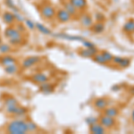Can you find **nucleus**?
<instances>
[{
    "instance_id": "f257e3e1",
    "label": "nucleus",
    "mask_w": 134,
    "mask_h": 134,
    "mask_svg": "<svg viewBox=\"0 0 134 134\" xmlns=\"http://www.w3.org/2000/svg\"><path fill=\"white\" fill-rule=\"evenodd\" d=\"M7 131L11 134H24L28 131L27 122L21 120L13 121L8 125Z\"/></svg>"
},
{
    "instance_id": "f03ea898",
    "label": "nucleus",
    "mask_w": 134,
    "mask_h": 134,
    "mask_svg": "<svg viewBox=\"0 0 134 134\" xmlns=\"http://www.w3.org/2000/svg\"><path fill=\"white\" fill-rule=\"evenodd\" d=\"M100 124L105 127V129L107 128H113L115 124V120L113 117H110V116L107 115H104L100 118Z\"/></svg>"
},
{
    "instance_id": "7ed1b4c3",
    "label": "nucleus",
    "mask_w": 134,
    "mask_h": 134,
    "mask_svg": "<svg viewBox=\"0 0 134 134\" xmlns=\"http://www.w3.org/2000/svg\"><path fill=\"white\" fill-rule=\"evenodd\" d=\"M42 15L47 19H51L55 15V10L51 5H45L41 9Z\"/></svg>"
},
{
    "instance_id": "20e7f679",
    "label": "nucleus",
    "mask_w": 134,
    "mask_h": 134,
    "mask_svg": "<svg viewBox=\"0 0 134 134\" xmlns=\"http://www.w3.org/2000/svg\"><path fill=\"white\" fill-rule=\"evenodd\" d=\"M57 19L60 23H67V21H70L71 19V14L65 9L59 10L57 12Z\"/></svg>"
},
{
    "instance_id": "39448f33",
    "label": "nucleus",
    "mask_w": 134,
    "mask_h": 134,
    "mask_svg": "<svg viewBox=\"0 0 134 134\" xmlns=\"http://www.w3.org/2000/svg\"><path fill=\"white\" fill-rule=\"evenodd\" d=\"M90 132L94 134H103L105 132V128L101 124H98L97 122V124L90 125Z\"/></svg>"
},
{
    "instance_id": "423d86ee",
    "label": "nucleus",
    "mask_w": 134,
    "mask_h": 134,
    "mask_svg": "<svg viewBox=\"0 0 134 134\" xmlns=\"http://www.w3.org/2000/svg\"><path fill=\"white\" fill-rule=\"evenodd\" d=\"M5 37L9 38L10 40H14V38H20L21 34L18 31H16L14 28H7L5 31Z\"/></svg>"
},
{
    "instance_id": "0eeeda50",
    "label": "nucleus",
    "mask_w": 134,
    "mask_h": 134,
    "mask_svg": "<svg viewBox=\"0 0 134 134\" xmlns=\"http://www.w3.org/2000/svg\"><path fill=\"white\" fill-rule=\"evenodd\" d=\"M107 105H108V101L104 98H98L94 103V105L98 109H105L107 107Z\"/></svg>"
},
{
    "instance_id": "6e6552de",
    "label": "nucleus",
    "mask_w": 134,
    "mask_h": 134,
    "mask_svg": "<svg viewBox=\"0 0 134 134\" xmlns=\"http://www.w3.org/2000/svg\"><path fill=\"white\" fill-rule=\"evenodd\" d=\"M71 4L73 5L77 9H84L87 6V1L86 0H70Z\"/></svg>"
},
{
    "instance_id": "1a4fd4ad",
    "label": "nucleus",
    "mask_w": 134,
    "mask_h": 134,
    "mask_svg": "<svg viewBox=\"0 0 134 134\" xmlns=\"http://www.w3.org/2000/svg\"><path fill=\"white\" fill-rule=\"evenodd\" d=\"M122 30L125 32H128V33H132L134 32V20L133 19H131L127 21L126 23L122 27Z\"/></svg>"
},
{
    "instance_id": "9d476101",
    "label": "nucleus",
    "mask_w": 134,
    "mask_h": 134,
    "mask_svg": "<svg viewBox=\"0 0 134 134\" xmlns=\"http://www.w3.org/2000/svg\"><path fill=\"white\" fill-rule=\"evenodd\" d=\"M118 114H119L118 110L116 108H114V107H108V108L105 107V112H104L105 115L110 116V117H113V118H115L116 116L118 115Z\"/></svg>"
},
{
    "instance_id": "9b49d317",
    "label": "nucleus",
    "mask_w": 134,
    "mask_h": 134,
    "mask_svg": "<svg viewBox=\"0 0 134 134\" xmlns=\"http://www.w3.org/2000/svg\"><path fill=\"white\" fill-rule=\"evenodd\" d=\"M64 7H65V10L71 14V15H75V14H77V8L73 5H72L70 1L66 2V3L64 4Z\"/></svg>"
},
{
    "instance_id": "f8f14e48",
    "label": "nucleus",
    "mask_w": 134,
    "mask_h": 134,
    "mask_svg": "<svg viewBox=\"0 0 134 134\" xmlns=\"http://www.w3.org/2000/svg\"><path fill=\"white\" fill-rule=\"evenodd\" d=\"M81 23L85 27H91L93 25L92 18L90 15H88V14H85V15L81 17Z\"/></svg>"
},
{
    "instance_id": "ddd939ff",
    "label": "nucleus",
    "mask_w": 134,
    "mask_h": 134,
    "mask_svg": "<svg viewBox=\"0 0 134 134\" xmlns=\"http://www.w3.org/2000/svg\"><path fill=\"white\" fill-rule=\"evenodd\" d=\"M92 26H93L92 30L96 32V33H102L104 31V30H105V25H104L102 23H97Z\"/></svg>"
},
{
    "instance_id": "4468645a",
    "label": "nucleus",
    "mask_w": 134,
    "mask_h": 134,
    "mask_svg": "<svg viewBox=\"0 0 134 134\" xmlns=\"http://www.w3.org/2000/svg\"><path fill=\"white\" fill-rule=\"evenodd\" d=\"M3 19H4V21H5L6 23H8V24L13 23H14V21L15 20L14 15L13 14H11V13H5V14H4V16H3Z\"/></svg>"
},
{
    "instance_id": "2eb2a0df",
    "label": "nucleus",
    "mask_w": 134,
    "mask_h": 134,
    "mask_svg": "<svg viewBox=\"0 0 134 134\" xmlns=\"http://www.w3.org/2000/svg\"><path fill=\"white\" fill-rule=\"evenodd\" d=\"M38 57H30L27 60H25L24 63H23V65L25 67H30L33 65V64H35L36 63H38Z\"/></svg>"
},
{
    "instance_id": "dca6fc26",
    "label": "nucleus",
    "mask_w": 134,
    "mask_h": 134,
    "mask_svg": "<svg viewBox=\"0 0 134 134\" xmlns=\"http://www.w3.org/2000/svg\"><path fill=\"white\" fill-rule=\"evenodd\" d=\"M33 80L35 81H37V82H40V83H44L47 81V78L46 75L44 74H37L35 75V76L33 77Z\"/></svg>"
},
{
    "instance_id": "f3484780",
    "label": "nucleus",
    "mask_w": 134,
    "mask_h": 134,
    "mask_svg": "<svg viewBox=\"0 0 134 134\" xmlns=\"http://www.w3.org/2000/svg\"><path fill=\"white\" fill-rule=\"evenodd\" d=\"M93 57H94L95 61H96L97 63H98V64H105L107 63L105 60V58L103 57V55H101V54H95Z\"/></svg>"
},
{
    "instance_id": "a211bd4d",
    "label": "nucleus",
    "mask_w": 134,
    "mask_h": 134,
    "mask_svg": "<svg viewBox=\"0 0 134 134\" xmlns=\"http://www.w3.org/2000/svg\"><path fill=\"white\" fill-rule=\"evenodd\" d=\"M14 63H15V60L11 57H5L2 59V64H5V65H11V64H14Z\"/></svg>"
},
{
    "instance_id": "6ab92c4d",
    "label": "nucleus",
    "mask_w": 134,
    "mask_h": 134,
    "mask_svg": "<svg viewBox=\"0 0 134 134\" xmlns=\"http://www.w3.org/2000/svg\"><path fill=\"white\" fill-rule=\"evenodd\" d=\"M36 28H38V31H40L42 32V33H44V34H51V31H49L47 28H46L45 26H43L41 25L40 23H36Z\"/></svg>"
},
{
    "instance_id": "aec40b11",
    "label": "nucleus",
    "mask_w": 134,
    "mask_h": 134,
    "mask_svg": "<svg viewBox=\"0 0 134 134\" xmlns=\"http://www.w3.org/2000/svg\"><path fill=\"white\" fill-rule=\"evenodd\" d=\"M101 55H103V57L105 58V61H107V63H108V62H111L112 60H113L114 55H112L111 53H109V52H107V51H103L102 53H101Z\"/></svg>"
},
{
    "instance_id": "412c9836",
    "label": "nucleus",
    "mask_w": 134,
    "mask_h": 134,
    "mask_svg": "<svg viewBox=\"0 0 134 134\" xmlns=\"http://www.w3.org/2000/svg\"><path fill=\"white\" fill-rule=\"evenodd\" d=\"M130 64H131V59L130 58H122V61L119 64V66L121 68H126V67L130 65Z\"/></svg>"
},
{
    "instance_id": "4be33fe9",
    "label": "nucleus",
    "mask_w": 134,
    "mask_h": 134,
    "mask_svg": "<svg viewBox=\"0 0 134 134\" xmlns=\"http://www.w3.org/2000/svg\"><path fill=\"white\" fill-rule=\"evenodd\" d=\"M5 71L8 73H15L18 71V68H17V66H14V64H11V65L6 66Z\"/></svg>"
},
{
    "instance_id": "5701e85b",
    "label": "nucleus",
    "mask_w": 134,
    "mask_h": 134,
    "mask_svg": "<svg viewBox=\"0 0 134 134\" xmlns=\"http://www.w3.org/2000/svg\"><path fill=\"white\" fill-rule=\"evenodd\" d=\"M83 45L86 47V48H88V49H95L96 47H95L94 45L92 44L91 42H90V41H83Z\"/></svg>"
},
{
    "instance_id": "b1692460",
    "label": "nucleus",
    "mask_w": 134,
    "mask_h": 134,
    "mask_svg": "<svg viewBox=\"0 0 134 134\" xmlns=\"http://www.w3.org/2000/svg\"><path fill=\"white\" fill-rule=\"evenodd\" d=\"M27 125H28V131H32L37 129L36 124H33V122H27Z\"/></svg>"
},
{
    "instance_id": "393cba45",
    "label": "nucleus",
    "mask_w": 134,
    "mask_h": 134,
    "mask_svg": "<svg viewBox=\"0 0 134 134\" xmlns=\"http://www.w3.org/2000/svg\"><path fill=\"white\" fill-rule=\"evenodd\" d=\"M122 58L124 57H113V60L112 61H114V63L115 64H120L121 63H122Z\"/></svg>"
},
{
    "instance_id": "a878e982",
    "label": "nucleus",
    "mask_w": 134,
    "mask_h": 134,
    "mask_svg": "<svg viewBox=\"0 0 134 134\" xmlns=\"http://www.w3.org/2000/svg\"><path fill=\"white\" fill-rule=\"evenodd\" d=\"M87 122L90 125L97 124V122H98V119H97V118H88L87 119Z\"/></svg>"
},
{
    "instance_id": "bb28decb",
    "label": "nucleus",
    "mask_w": 134,
    "mask_h": 134,
    "mask_svg": "<svg viewBox=\"0 0 134 134\" xmlns=\"http://www.w3.org/2000/svg\"><path fill=\"white\" fill-rule=\"evenodd\" d=\"M9 47L6 46V45H2L1 47H0V50H1L2 52H7L9 51Z\"/></svg>"
},
{
    "instance_id": "cd10ccee",
    "label": "nucleus",
    "mask_w": 134,
    "mask_h": 134,
    "mask_svg": "<svg viewBox=\"0 0 134 134\" xmlns=\"http://www.w3.org/2000/svg\"><path fill=\"white\" fill-rule=\"evenodd\" d=\"M26 23H27V24L29 25V27L31 28V29H33V28H34V26H35V25H34L33 23H32L31 21H30V20H27V21H26Z\"/></svg>"
},
{
    "instance_id": "c85d7f7f",
    "label": "nucleus",
    "mask_w": 134,
    "mask_h": 134,
    "mask_svg": "<svg viewBox=\"0 0 134 134\" xmlns=\"http://www.w3.org/2000/svg\"><path fill=\"white\" fill-rule=\"evenodd\" d=\"M131 119H132V121L134 122V110H132V113H131Z\"/></svg>"
}]
</instances>
